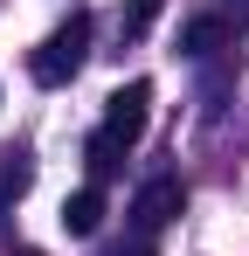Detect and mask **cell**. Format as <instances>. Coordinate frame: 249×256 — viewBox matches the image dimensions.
<instances>
[{
  "label": "cell",
  "mask_w": 249,
  "mask_h": 256,
  "mask_svg": "<svg viewBox=\"0 0 249 256\" xmlns=\"http://www.w3.org/2000/svg\"><path fill=\"white\" fill-rule=\"evenodd\" d=\"M180 208H187V187H180L173 173H160V180H146V187L132 194V228H138V236H160Z\"/></svg>",
  "instance_id": "3"
},
{
  "label": "cell",
  "mask_w": 249,
  "mask_h": 256,
  "mask_svg": "<svg viewBox=\"0 0 249 256\" xmlns=\"http://www.w3.org/2000/svg\"><path fill=\"white\" fill-rule=\"evenodd\" d=\"M160 7H166V0H124V35H146Z\"/></svg>",
  "instance_id": "8"
},
{
  "label": "cell",
  "mask_w": 249,
  "mask_h": 256,
  "mask_svg": "<svg viewBox=\"0 0 249 256\" xmlns=\"http://www.w3.org/2000/svg\"><path fill=\"white\" fill-rule=\"evenodd\" d=\"M111 256H152V236H138V228H132L124 242H111Z\"/></svg>",
  "instance_id": "9"
},
{
  "label": "cell",
  "mask_w": 249,
  "mask_h": 256,
  "mask_svg": "<svg viewBox=\"0 0 249 256\" xmlns=\"http://www.w3.org/2000/svg\"><path fill=\"white\" fill-rule=\"evenodd\" d=\"M83 166H90V187H104V180L124 166V146H111L104 132H90V146H83Z\"/></svg>",
  "instance_id": "7"
},
{
  "label": "cell",
  "mask_w": 249,
  "mask_h": 256,
  "mask_svg": "<svg viewBox=\"0 0 249 256\" xmlns=\"http://www.w3.org/2000/svg\"><path fill=\"white\" fill-rule=\"evenodd\" d=\"M28 187H35V160H28V146H0V214L14 208Z\"/></svg>",
  "instance_id": "4"
},
{
  "label": "cell",
  "mask_w": 249,
  "mask_h": 256,
  "mask_svg": "<svg viewBox=\"0 0 249 256\" xmlns=\"http://www.w3.org/2000/svg\"><path fill=\"white\" fill-rule=\"evenodd\" d=\"M14 256H35V250H14Z\"/></svg>",
  "instance_id": "10"
},
{
  "label": "cell",
  "mask_w": 249,
  "mask_h": 256,
  "mask_svg": "<svg viewBox=\"0 0 249 256\" xmlns=\"http://www.w3.org/2000/svg\"><path fill=\"white\" fill-rule=\"evenodd\" d=\"M214 48H228V21H222V14H194V21L180 28V56H194V62H208Z\"/></svg>",
  "instance_id": "5"
},
{
  "label": "cell",
  "mask_w": 249,
  "mask_h": 256,
  "mask_svg": "<svg viewBox=\"0 0 249 256\" xmlns=\"http://www.w3.org/2000/svg\"><path fill=\"white\" fill-rule=\"evenodd\" d=\"M62 228H70V236H97V228H104V187H76V194L62 201Z\"/></svg>",
  "instance_id": "6"
},
{
  "label": "cell",
  "mask_w": 249,
  "mask_h": 256,
  "mask_svg": "<svg viewBox=\"0 0 249 256\" xmlns=\"http://www.w3.org/2000/svg\"><path fill=\"white\" fill-rule=\"evenodd\" d=\"M83 56H90V14L76 7V14H70V21H62V28H56V35L28 56V70H35L42 90H62V84L83 70Z\"/></svg>",
  "instance_id": "1"
},
{
  "label": "cell",
  "mask_w": 249,
  "mask_h": 256,
  "mask_svg": "<svg viewBox=\"0 0 249 256\" xmlns=\"http://www.w3.org/2000/svg\"><path fill=\"white\" fill-rule=\"evenodd\" d=\"M146 118H152V84H146V76H132V84H118L111 97H104V125H97V132H104L111 146L132 152V146L146 138Z\"/></svg>",
  "instance_id": "2"
}]
</instances>
